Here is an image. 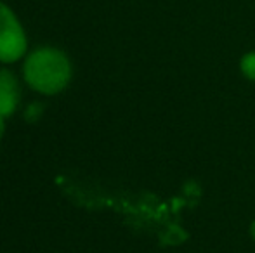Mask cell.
<instances>
[{
  "instance_id": "obj_3",
  "label": "cell",
  "mask_w": 255,
  "mask_h": 253,
  "mask_svg": "<svg viewBox=\"0 0 255 253\" xmlns=\"http://www.w3.org/2000/svg\"><path fill=\"white\" fill-rule=\"evenodd\" d=\"M21 101V88L16 75L2 68L0 70V116L14 115Z\"/></svg>"
},
{
  "instance_id": "obj_4",
  "label": "cell",
  "mask_w": 255,
  "mask_h": 253,
  "mask_svg": "<svg viewBox=\"0 0 255 253\" xmlns=\"http://www.w3.org/2000/svg\"><path fill=\"white\" fill-rule=\"evenodd\" d=\"M240 71L249 82L255 84V51H249L240 58Z\"/></svg>"
},
{
  "instance_id": "obj_5",
  "label": "cell",
  "mask_w": 255,
  "mask_h": 253,
  "mask_svg": "<svg viewBox=\"0 0 255 253\" xmlns=\"http://www.w3.org/2000/svg\"><path fill=\"white\" fill-rule=\"evenodd\" d=\"M42 113H44V104H40V102H31L26 108V111H24V120H26V122H37V120H40Z\"/></svg>"
},
{
  "instance_id": "obj_7",
  "label": "cell",
  "mask_w": 255,
  "mask_h": 253,
  "mask_svg": "<svg viewBox=\"0 0 255 253\" xmlns=\"http://www.w3.org/2000/svg\"><path fill=\"white\" fill-rule=\"evenodd\" d=\"M3 132H5V118H3V116H0V139H2Z\"/></svg>"
},
{
  "instance_id": "obj_6",
  "label": "cell",
  "mask_w": 255,
  "mask_h": 253,
  "mask_svg": "<svg viewBox=\"0 0 255 253\" xmlns=\"http://www.w3.org/2000/svg\"><path fill=\"white\" fill-rule=\"evenodd\" d=\"M249 234H250V238H252V241L255 243V219L250 222V226H249Z\"/></svg>"
},
{
  "instance_id": "obj_1",
  "label": "cell",
  "mask_w": 255,
  "mask_h": 253,
  "mask_svg": "<svg viewBox=\"0 0 255 253\" xmlns=\"http://www.w3.org/2000/svg\"><path fill=\"white\" fill-rule=\"evenodd\" d=\"M23 77L28 87L44 95H56L70 85L73 66L66 52L56 47H38L26 56Z\"/></svg>"
},
{
  "instance_id": "obj_2",
  "label": "cell",
  "mask_w": 255,
  "mask_h": 253,
  "mask_svg": "<svg viewBox=\"0 0 255 253\" xmlns=\"http://www.w3.org/2000/svg\"><path fill=\"white\" fill-rule=\"evenodd\" d=\"M28 38L14 10L0 0V63L12 64L24 58Z\"/></svg>"
}]
</instances>
